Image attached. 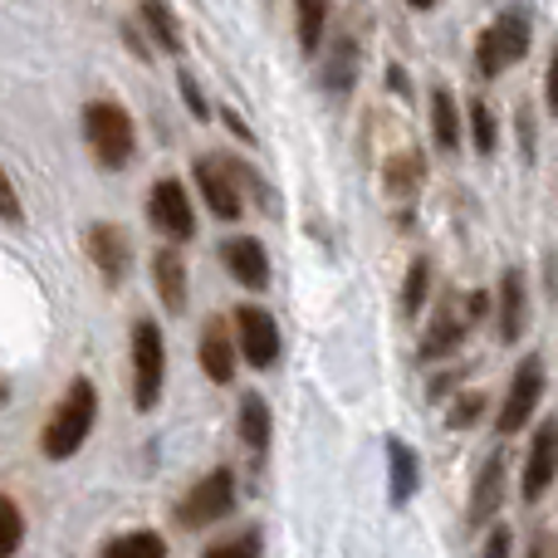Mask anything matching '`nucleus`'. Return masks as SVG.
Masks as SVG:
<instances>
[{
  "mask_svg": "<svg viewBox=\"0 0 558 558\" xmlns=\"http://www.w3.org/2000/svg\"><path fill=\"white\" fill-rule=\"evenodd\" d=\"M94 422H98V387L88 383V377H74L69 392L59 397V407L49 412L45 432H39L45 461H69V456H78L88 432H94Z\"/></svg>",
  "mask_w": 558,
  "mask_h": 558,
  "instance_id": "1",
  "label": "nucleus"
},
{
  "mask_svg": "<svg viewBox=\"0 0 558 558\" xmlns=\"http://www.w3.org/2000/svg\"><path fill=\"white\" fill-rule=\"evenodd\" d=\"M84 137H88V153H94L98 167H108V172L128 167L137 153L133 118H128L118 104H108V98H94V104L84 108Z\"/></svg>",
  "mask_w": 558,
  "mask_h": 558,
  "instance_id": "2",
  "label": "nucleus"
},
{
  "mask_svg": "<svg viewBox=\"0 0 558 558\" xmlns=\"http://www.w3.org/2000/svg\"><path fill=\"white\" fill-rule=\"evenodd\" d=\"M530 39H534V25H530V10L510 5L495 15V25L481 35V45H475V69H481V78H500L510 64H520L524 54H530Z\"/></svg>",
  "mask_w": 558,
  "mask_h": 558,
  "instance_id": "3",
  "label": "nucleus"
},
{
  "mask_svg": "<svg viewBox=\"0 0 558 558\" xmlns=\"http://www.w3.org/2000/svg\"><path fill=\"white\" fill-rule=\"evenodd\" d=\"M162 387H167V343H162V328L153 318H137L133 328V402L137 412H153L162 402Z\"/></svg>",
  "mask_w": 558,
  "mask_h": 558,
  "instance_id": "4",
  "label": "nucleus"
},
{
  "mask_svg": "<svg viewBox=\"0 0 558 558\" xmlns=\"http://www.w3.org/2000/svg\"><path fill=\"white\" fill-rule=\"evenodd\" d=\"M231 510H235V475L221 465V471L202 475V481L177 500V524H182V530H206V524L226 520Z\"/></svg>",
  "mask_w": 558,
  "mask_h": 558,
  "instance_id": "5",
  "label": "nucleus"
},
{
  "mask_svg": "<svg viewBox=\"0 0 558 558\" xmlns=\"http://www.w3.org/2000/svg\"><path fill=\"white\" fill-rule=\"evenodd\" d=\"M485 304L490 299L485 294H465V299H456V294H446L441 299V314L432 318V328H426V338H422V357L432 363V357H446L456 343H461L465 333H471V324L485 314Z\"/></svg>",
  "mask_w": 558,
  "mask_h": 558,
  "instance_id": "6",
  "label": "nucleus"
},
{
  "mask_svg": "<svg viewBox=\"0 0 558 558\" xmlns=\"http://www.w3.org/2000/svg\"><path fill=\"white\" fill-rule=\"evenodd\" d=\"M196 186L206 196V211L221 216V221H241L245 196H241V167L231 157H196Z\"/></svg>",
  "mask_w": 558,
  "mask_h": 558,
  "instance_id": "7",
  "label": "nucleus"
},
{
  "mask_svg": "<svg viewBox=\"0 0 558 558\" xmlns=\"http://www.w3.org/2000/svg\"><path fill=\"white\" fill-rule=\"evenodd\" d=\"M235 357H245L251 367H275L279 363V324L270 308L260 304H241L235 308Z\"/></svg>",
  "mask_w": 558,
  "mask_h": 558,
  "instance_id": "8",
  "label": "nucleus"
},
{
  "mask_svg": "<svg viewBox=\"0 0 558 558\" xmlns=\"http://www.w3.org/2000/svg\"><path fill=\"white\" fill-rule=\"evenodd\" d=\"M544 357L534 353V357H524L520 363V373L510 377V392H505V407H500V422H495V432L500 436H514L524 422L534 416V407H539V397H544Z\"/></svg>",
  "mask_w": 558,
  "mask_h": 558,
  "instance_id": "9",
  "label": "nucleus"
},
{
  "mask_svg": "<svg viewBox=\"0 0 558 558\" xmlns=\"http://www.w3.org/2000/svg\"><path fill=\"white\" fill-rule=\"evenodd\" d=\"M147 221H153V231H162L167 241H192L196 235V211L177 177H162V182L153 186V196H147Z\"/></svg>",
  "mask_w": 558,
  "mask_h": 558,
  "instance_id": "10",
  "label": "nucleus"
},
{
  "mask_svg": "<svg viewBox=\"0 0 558 558\" xmlns=\"http://www.w3.org/2000/svg\"><path fill=\"white\" fill-rule=\"evenodd\" d=\"M84 251H88V260L98 265V275H104L108 284H118V279L128 275V265H133V245H128V231H123V226H113V221L88 226Z\"/></svg>",
  "mask_w": 558,
  "mask_h": 558,
  "instance_id": "11",
  "label": "nucleus"
},
{
  "mask_svg": "<svg viewBox=\"0 0 558 558\" xmlns=\"http://www.w3.org/2000/svg\"><path fill=\"white\" fill-rule=\"evenodd\" d=\"M196 363H202V373L211 377L216 387L235 383V338H231V324L226 318H211V324L202 328V343H196Z\"/></svg>",
  "mask_w": 558,
  "mask_h": 558,
  "instance_id": "12",
  "label": "nucleus"
},
{
  "mask_svg": "<svg viewBox=\"0 0 558 558\" xmlns=\"http://www.w3.org/2000/svg\"><path fill=\"white\" fill-rule=\"evenodd\" d=\"M558 475V422H539L530 441V465H524V500H544Z\"/></svg>",
  "mask_w": 558,
  "mask_h": 558,
  "instance_id": "13",
  "label": "nucleus"
},
{
  "mask_svg": "<svg viewBox=\"0 0 558 558\" xmlns=\"http://www.w3.org/2000/svg\"><path fill=\"white\" fill-rule=\"evenodd\" d=\"M221 260L235 284H245V289L270 284V255H265V245L255 241V235H231V241L221 245Z\"/></svg>",
  "mask_w": 558,
  "mask_h": 558,
  "instance_id": "14",
  "label": "nucleus"
},
{
  "mask_svg": "<svg viewBox=\"0 0 558 558\" xmlns=\"http://www.w3.org/2000/svg\"><path fill=\"white\" fill-rule=\"evenodd\" d=\"M505 451H490L485 456V465H481V475H475V490H471V524L481 530V524H490L495 520V510H500V500H505Z\"/></svg>",
  "mask_w": 558,
  "mask_h": 558,
  "instance_id": "15",
  "label": "nucleus"
},
{
  "mask_svg": "<svg viewBox=\"0 0 558 558\" xmlns=\"http://www.w3.org/2000/svg\"><path fill=\"white\" fill-rule=\"evenodd\" d=\"M422 485V471H416V451L402 441V436H387V500L402 510L407 500Z\"/></svg>",
  "mask_w": 558,
  "mask_h": 558,
  "instance_id": "16",
  "label": "nucleus"
},
{
  "mask_svg": "<svg viewBox=\"0 0 558 558\" xmlns=\"http://www.w3.org/2000/svg\"><path fill=\"white\" fill-rule=\"evenodd\" d=\"M524 324H530V284L520 270L500 275V343H520Z\"/></svg>",
  "mask_w": 558,
  "mask_h": 558,
  "instance_id": "17",
  "label": "nucleus"
},
{
  "mask_svg": "<svg viewBox=\"0 0 558 558\" xmlns=\"http://www.w3.org/2000/svg\"><path fill=\"white\" fill-rule=\"evenodd\" d=\"M153 284H157V299H162L172 314H182L186 308V260H182V251L162 245V251L153 255Z\"/></svg>",
  "mask_w": 558,
  "mask_h": 558,
  "instance_id": "18",
  "label": "nucleus"
},
{
  "mask_svg": "<svg viewBox=\"0 0 558 558\" xmlns=\"http://www.w3.org/2000/svg\"><path fill=\"white\" fill-rule=\"evenodd\" d=\"M324 88L333 98H348L353 94V84H357V39L353 35H338L333 39V49L324 54Z\"/></svg>",
  "mask_w": 558,
  "mask_h": 558,
  "instance_id": "19",
  "label": "nucleus"
},
{
  "mask_svg": "<svg viewBox=\"0 0 558 558\" xmlns=\"http://www.w3.org/2000/svg\"><path fill=\"white\" fill-rule=\"evenodd\" d=\"M270 436H275L270 402H265L260 392H245V402H241V446L251 456H265L270 451Z\"/></svg>",
  "mask_w": 558,
  "mask_h": 558,
  "instance_id": "20",
  "label": "nucleus"
},
{
  "mask_svg": "<svg viewBox=\"0 0 558 558\" xmlns=\"http://www.w3.org/2000/svg\"><path fill=\"white\" fill-rule=\"evenodd\" d=\"M432 137L441 153H451L461 143V108H456L451 88H432Z\"/></svg>",
  "mask_w": 558,
  "mask_h": 558,
  "instance_id": "21",
  "label": "nucleus"
},
{
  "mask_svg": "<svg viewBox=\"0 0 558 558\" xmlns=\"http://www.w3.org/2000/svg\"><path fill=\"white\" fill-rule=\"evenodd\" d=\"M98 558H167V539L157 530H128L113 534Z\"/></svg>",
  "mask_w": 558,
  "mask_h": 558,
  "instance_id": "22",
  "label": "nucleus"
},
{
  "mask_svg": "<svg viewBox=\"0 0 558 558\" xmlns=\"http://www.w3.org/2000/svg\"><path fill=\"white\" fill-rule=\"evenodd\" d=\"M143 25L153 29V39L167 49V54H182L186 49V39H182V29H177V20H172V10L162 5V0H143Z\"/></svg>",
  "mask_w": 558,
  "mask_h": 558,
  "instance_id": "23",
  "label": "nucleus"
},
{
  "mask_svg": "<svg viewBox=\"0 0 558 558\" xmlns=\"http://www.w3.org/2000/svg\"><path fill=\"white\" fill-rule=\"evenodd\" d=\"M294 10H299V45H304V54H318L328 25V0H294Z\"/></svg>",
  "mask_w": 558,
  "mask_h": 558,
  "instance_id": "24",
  "label": "nucleus"
},
{
  "mask_svg": "<svg viewBox=\"0 0 558 558\" xmlns=\"http://www.w3.org/2000/svg\"><path fill=\"white\" fill-rule=\"evenodd\" d=\"M20 544H25V510L0 490V558H15Z\"/></svg>",
  "mask_w": 558,
  "mask_h": 558,
  "instance_id": "25",
  "label": "nucleus"
},
{
  "mask_svg": "<svg viewBox=\"0 0 558 558\" xmlns=\"http://www.w3.org/2000/svg\"><path fill=\"white\" fill-rule=\"evenodd\" d=\"M426 289H432V260H412V270H407V284H402V314L407 318L422 314Z\"/></svg>",
  "mask_w": 558,
  "mask_h": 558,
  "instance_id": "26",
  "label": "nucleus"
},
{
  "mask_svg": "<svg viewBox=\"0 0 558 558\" xmlns=\"http://www.w3.org/2000/svg\"><path fill=\"white\" fill-rule=\"evenodd\" d=\"M471 143L481 157L495 153V108L485 98H471Z\"/></svg>",
  "mask_w": 558,
  "mask_h": 558,
  "instance_id": "27",
  "label": "nucleus"
},
{
  "mask_svg": "<svg viewBox=\"0 0 558 558\" xmlns=\"http://www.w3.org/2000/svg\"><path fill=\"white\" fill-rule=\"evenodd\" d=\"M416 182H422V162L412 153L407 157H392V172H387V192L392 196H412Z\"/></svg>",
  "mask_w": 558,
  "mask_h": 558,
  "instance_id": "28",
  "label": "nucleus"
},
{
  "mask_svg": "<svg viewBox=\"0 0 558 558\" xmlns=\"http://www.w3.org/2000/svg\"><path fill=\"white\" fill-rule=\"evenodd\" d=\"M202 558H260V530H245V534H231V539L211 544Z\"/></svg>",
  "mask_w": 558,
  "mask_h": 558,
  "instance_id": "29",
  "label": "nucleus"
},
{
  "mask_svg": "<svg viewBox=\"0 0 558 558\" xmlns=\"http://www.w3.org/2000/svg\"><path fill=\"white\" fill-rule=\"evenodd\" d=\"M481 416H485V392H475V387L451 402V426H456V432H471Z\"/></svg>",
  "mask_w": 558,
  "mask_h": 558,
  "instance_id": "30",
  "label": "nucleus"
},
{
  "mask_svg": "<svg viewBox=\"0 0 558 558\" xmlns=\"http://www.w3.org/2000/svg\"><path fill=\"white\" fill-rule=\"evenodd\" d=\"M177 88H182V104H186V113H192L196 123H206V118H211V104H206L202 84H196L192 74H182V78H177Z\"/></svg>",
  "mask_w": 558,
  "mask_h": 558,
  "instance_id": "31",
  "label": "nucleus"
},
{
  "mask_svg": "<svg viewBox=\"0 0 558 558\" xmlns=\"http://www.w3.org/2000/svg\"><path fill=\"white\" fill-rule=\"evenodd\" d=\"M0 221H10V226L25 221V211H20V192L10 186V172H5V167H0Z\"/></svg>",
  "mask_w": 558,
  "mask_h": 558,
  "instance_id": "32",
  "label": "nucleus"
},
{
  "mask_svg": "<svg viewBox=\"0 0 558 558\" xmlns=\"http://www.w3.org/2000/svg\"><path fill=\"white\" fill-rule=\"evenodd\" d=\"M481 558H514V534L505 530V524H495V530L485 534V554Z\"/></svg>",
  "mask_w": 558,
  "mask_h": 558,
  "instance_id": "33",
  "label": "nucleus"
},
{
  "mask_svg": "<svg viewBox=\"0 0 558 558\" xmlns=\"http://www.w3.org/2000/svg\"><path fill=\"white\" fill-rule=\"evenodd\" d=\"M514 123H520V143H524V162H534V113H530V108H520V118H514Z\"/></svg>",
  "mask_w": 558,
  "mask_h": 558,
  "instance_id": "34",
  "label": "nucleus"
},
{
  "mask_svg": "<svg viewBox=\"0 0 558 558\" xmlns=\"http://www.w3.org/2000/svg\"><path fill=\"white\" fill-rule=\"evenodd\" d=\"M387 84H392V94H397V98H412V78H407L397 64L387 69Z\"/></svg>",
  "mask_w": 558,
  "mask_h": 558,
  "instance_id": "35",
  "label": "nucleus"
},
{
  "mask_svg": "<svg viewBox=\"0 0 558 558\" xmlns=\"http://www.w3.org/2000/svg\"><path fill=\"white\" fill-rule=\"evenodd\" d=\"M524 558H554V539H549V534H534V539H530V554H524Z\"/></svg>",
  "mask_w": 558,
  "mask_h": 558,
  "instance_id": "36",
  "label": "nucleus"
},
{
  "mask_svg": "<svg viewBox=\"0 0 558 558\" xmlns=\"http://www.w3.org/2000/svg\"><path fill=\"white\" fill-rule=\"evenodd\" d=\"M221 118H226V128H231V133H235V137H245V143H251V128H245V123H241V113H231V108H226V113H221Z\"/></svg>",
  "mask_w": 558,
  "mask_h": 558,
  "instance_id": "37",
  "label": "nucleus"
},
{
  "mask_svg": "<svg viewBox=\"0 0 558 558\" xmlns=\"http://www.w3.org/2000/svg\"><path fill=\"white\" fill-rule=\"evenodd\" d=\"M407 5H412V10H432L436 0H407Z\"/></svg>",
  "mask_w": 558,
  "mask_h": 558,
  "instance_id": "38",
  "label": "nucleus"
},
{
  "mask_svg": "<svg viewBox=\"0 0 558 558\" xmlns=\"http://www.w3.org/2000/svg\"><path fill=\"white\" fill-rule=\"evenodd\" d=\"M5 397H10V387H5V383H0V402H5Z\"/></svg>",
  "mask_w": 558,
  "mask_h": 558,
  "instance_id": "39",
  "label": "nucleus"
}]
</instances>
